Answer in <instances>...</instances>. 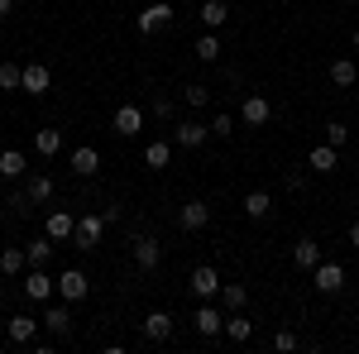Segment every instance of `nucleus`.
I'll return each instance as SVG.
<instances>
[{
    "label": "nucleus",
    "mask_w": 359,
    "mask_h": 354,
    "mask_svg": "<svg viewBox=\"0 0 359 354\" xmlns=\"http://www.w3.org/2000/svg\"><path fill=\"white\" fill-rule=\"evenodd\" d=\"M106 225H111V220H106V211H101V216H96V211H86V216H77V230H72V245H77V249H96V245H101V235H106Z\"/></svg>",
    "instance_id": "f257e3e1"
},
{
    "label": "nucleus",
    "mask_w": 359,
    "mask_h": 354,
    "mask_svg": "<svg viewBox=\"0 0 359 354\" xmlns=\"http://www.w3.org/2000/svg\"><path fill=\"white\" fill-rule=\"evenodd\" d=\"M168 20H172V5H168V0H154V5H144V10H139L135 25H139V34H158Z\"/></svg>",
    "instance_id": "f03ea898"
},
{
    "label": "nucleus",
    "mask_w": 359,
    "mask_h": 354,
    "mask_svg": "<svg viewBox=\"0 0 359 354\" xmlns=\"http://www.w3.org/2000/svg\"><path fill=\"white\" fill-rule=\"evenodd\" d=\"M86 292H91V282H86L82 268H67L62 278H57V297H62V301H82Z\"/></svg>",
    "instance_id": "7ed1b4c3"
},
{
    "label": "nucleus",
    "mask_w": 359,
    "mask_h": 354,
    "mask_svg": "<svg viewBox=\"0 0 359 354\" xmlns=\"http://www.w3.org/2000/svg\"><path fill=\"white\" fill-rule=\"evenodd\" d=\"M135 264L144 273H154L158 264H163V245H158L154 235H139V240H135Z\"/></svg>",
    "instance_id": "20e7f679"
},
{
    "label": "nucleus",
    "mask_w": 359,
    "mask_h": 354,
    "mask_svg": "<svg viewBox=\"0 0 359 354\" xmlns=\"http://www.w3.org/2000/svg\"><path fill=\"white\" fill-rule=\"evenodd\" d=\"M53 278L43 268H25V297H34V301H53Z\"/></svg>",
    "instance_id": "39448f33"
},
{
    "label": "nucleus",
    "mask_w": 359,
    "mask_h": 354,
    "mask_svg": "<svg viewBox=\"0 0 359 354\" xmlns=\"http://www.w3.org/2000/svg\"><path fill=\"white\" fill-rule=\"evenodd\" d=\"M192 292L201 301H211V297H221V273L211 268V264H201V268L192 273Z\"/></svg>",
    "instance_id": "423d86ee"
},
{
    "label": "nucleus",
    "mask_w": 359,
    "mask_h": 354,
    "mask_svg": "<svg viewBox=\"0 0 359 354\" xmlns=\"http://www.w3.org/2000/svg\"><path fill=\"white\" fill-rule=\"evenodd\" d=\"M192 326H196V335H206V340H211V335H221V330H225V316L211 306V301H201V306H196V316H192Z\"/></svg>",
    "instance_id": "0eeeda50"
},
{
    "label": "nucleus",
    "mask_w": 359,
    "mask_h": 354,
    "mask_svg": "<svg viewBox=\"0 0 359 354\" xmlns=\"http://www.w3.org/2000/svg\"><path fill=\"white\" fill-rule=\"evenodd\" d=\"M177 225H182V230H206V225H211V206H206V201H182Z\"/></svg>",
    "instance_id": "6e6552de"
},
{
    "label": "nucleus",
    "mask_w": 359,
    "mask_h": 354,
    "mask_svg": "<svg viewBox=\"0 0 359 354\" xmlns=\"http://www.w3.org/2000/svg\"><path fill=\"white\" fill-rule=\"evenodd\" d=\"M72 230H77V216H67V211H48V220H43V235H48L53 245L72 240Z\"/></svg>",
    "instance_id": "1a4fd4ad"
},
{
    "label": "nucleus",
    "mask_w": 359,
    "mask_h": 354,
    "mask_svg": "<svg viewBox=\"0 0 359 354\" xmlns=\"http://www.w3.org/2000/svg\"><path fill=\"white\" fill-rule=\"evenodd\" d=\"M311 282H316V292H340L345 287V268L340 264H316L311 268Z\"/></svg>",
    "instance_id": "9d476101"
},
{
    "label": "nucleus",
    "mask_w": 359,
    "mask_h": 354,
    "mask_svg": "<svg viewBox=\"0 0 359 354\" xmlns=\"http://www.w3.org/2000/svg\"><path fill=\"white\" fill-rule=\"evenodd\" d=\"M111 125H115V135L135 139L139 130H144V110H139V106H120V110H115V120H111Z\"/></svg>",
    "instance_id": "9b49d317"
},
{
    "label": "nucleus",
    "mask_w": 359,
    "mask_h": 354,
    "mask_svg": "<svg viewBox=\"0 0 359 354\" xmlns=\"http://www.w3.org/2000/svg\"><path fill=\"white\" fill-rule=\"evenodd\" d=\"M269 120H273L269 96H245V125H249V130H259V125H269Z\"/></svg>",
    "instance_id": "f8f14e48"
},
{
    "label": "nucleus",
    "mask_w": 359,
    "mask_h": 354,
    "mask_svg": "<svg viewBox=\"0 0 359 354\" xmlns=\"http://www.w3.org/2000/svg\"><path fill=\"white\" fill-rule=\"evenodd\" d=\"M144 335H149L154 345L172 340V316H168V311H149V316H144Z\"/></svg>",
    "instance_id": "ddd939ff"
},
{
    "label": "nucleus",
    "mask_w": 359,
    "mask_h": 354,
    "mask_svg": "<svg viewBox=\"0 0 359 354\" xmlns=\"http://www.w3.org/2000/svg\"><path fill=\"white\" fill-rule=\"evenodd\" d=\"M206 135H211V130H206L201 120H182V125L172 130V139H177L182 149H201V144H206Z\"/></svg>",
    "instance_id": "4468645a"
},
{
    "label": "nucleus",
    "mask_w": 359,
    "mask_h": 354,
    "mask_svg": "<svg viewBox=\"0 0 359 354\" xmlns=\"http://www.w3.org/2000/svg\"><path fill=\"white\" fill-rule=\"evenodd\" d=\"M72 172H77V177H96V172H101V154H96L91 144L72 149Z\"/></svg>",
    "instance_id": "2eb2a0df"
},
{
    "label": "nucleus",
    "mask_w": 359,
    "mask_h": 354,
    "mask_svg": "<svg viewBox=\"0 0 359 354\" xmlns=\"http://www.w3.org/2000/svg\"><path fill=\"white\" fill-rule=\"evenodd\" d=\"M48 86H53V72H48L43 62H29V67H25V91H29V96H43Z\"/></svg>",
    "instance_id": "dca6fc26"
},
{
    "label": "nucleus",
    "mask_w": 359,
    "mask_h": 354,
    "mask_svg": "<svg viewBox=\"0 0 359 354\" xmlns=\"http://www.w3.org/2000/svg\"><path fill=\"white\" fill-rule=\"evenodd\" d=\"M25 268H29V254L20 245H15V249H0V273H5V278H20Z\"/></svg>",
    "instance_id": "f3484780"
},
{
    "label": "nucleus",
    "mask_w": 359,
    "mask_h": 354,
    "mask_svg": "<svg viewBox=\"0 0 359 354\" xmlns=\"http://www.w3.org/2000/svg\"><path fill=\"white\" fill-rule=\"evenodd\" d=\"M335 154H340V149H331V144H316V149L306 154V168H311V172H335Z\"/></svg>",
    "instance_id": "a211bd4d"
},
{
    "label": "nucleus",
    "mask_w": 359,
    "mask_h": 354,
    "mask_svg": "<svg viewBox=\"0 0 359 354\" xmlns=\"http://www.w3.org/2000/svg\"><path fill=\"white\" fill-rule=\"evenodd\" d=\"M292 264H297V268H316V264H321V245H316V240H297V245H292Z\"/></svg>",
    "instance_id": "6ab92c4d"
},
{
    "label": "nucleus",
    "mask_w": 359,
    "mask_h": 354,
    "mask_svg": "<svg viewBox=\"0 0 359 354\" xmlns=\"http://www.w3.org/2000/svg\"><path fill=\"white\" fill-rule=\"evenodd\" d=\"M331 82L335 86H355L359 82V62L355 57H335L331 62Z\"/></svg>",
    "instance_id": "aec40b11"
},
{
    "label": "nucleus",
    "mask_w": 359,
    "mask_h": 354,
    "mask_svg": "<svg viewBox=\"0 0 359 354\" xmlns=\"http://www.w3.org/2000/svg\"><path fill=\"white\" fill-rule=\"evenodd\" d=\"M10 340H15V345H34V330H39V321H34V316H10Z\"/></svg>",
    "instance_id": "412c9836"
},
{
    "label": "nucleus",
    "mask_w": 359,
    "mask_h": 354,
    "mask_svg": "<svg viewBox=\"0 0 359 354\" xmlns=\"http://www.w3.org/2000/svg\"><path fill=\"white\" fill-rule=\"evenodd\" d=\"M225 20H230V5L225 0H201V25L206 29H221Z\"/></svg>",
    "instance_id": "4be33fe9"
},
{
    "label": "nucleus",
    "mask_w": 359,
    "mask_h": 354,
    "mask_svg": "<svg viewBox=\"0 0 359 354\" xmlns=\"http://www.w3.org/2000/svg\"><path fill=\"white\" fill-rule=\"evenodd\" d=\"M269 211H273V196H269V191H259V187H254V191L245 196V216H249V220H264Z\"/></svg>",
    "instance_id": "5701e85b"
},
{
    "label": "nucleus",
    "mask_w": 359,
    "mask_h": 354,
    "mask_svg": "<svg viewBox=\"0 0 359 354\" xmlns=\"http://www.w3.org/2000/svg\"><path fill=\"white\" fill-rule=\"evenodd\" d=\"M221 301H225V311H245L249 287L245 282H221Z\"/></svg>",
    "instance_id": "b1692460"
},
{
    "label": "nucleus",
    "mask_w": 359,
    "mask_h": 354,
    "mask_svg": "<svg viewBox=\"0 0 359 354\" xmlns=\"http://www.w3.org/2000/svg\"><path fill=\"white\" fill-rule=\"evenodd\" d=\"M25 172H29V163H25L20 149H5L0 154V177H25Z\"/></svg>",
    "instance_id": "393cba45"
},
{
    "label": "nucleus",
    "mask_w": 359,
    "mask_h": 354,
    "mask_svg": "<svg viewBox=\"0 0 359 354\" xmlns=\"http://www.w3.org/2000/svg\"><path fill=\"white\" fill-rule=\"evenodd\" d=\"M225 335L245 345L249 335H254V321H245V311H230V316H225Z\"/></svg>",
    "instance_id": "a878e982"
},
{
    "label": "nucleus",
    "mask_w": 359,
    "mask_h": 354,
    "mask_svg": "<svg viewBox=\"0 0 359 354\" xmlns=\"http://www.w3.org/2000/svg\"><path fill=\"white\" fill-rule=\"evenodd\" d=\"M0 91H25V67L20 62H0Z\"/></svg>",
    "instance_id": "bb28decb"
},
{
    "label": "nucleus",
    "mask_w": 359,
    "mask_h": 354,
    "mask_svg": "<svg viewBox=\"0 0 359 354\" xmlns=\"http://www.w3.org/2000/svg\"><path fill=\"white\" fill-rule=\"evenodd\" d=\"M29 268H43V264H48V259H53V240H48V235H43V240H29Z\"/></svg>",
    "instance_id": "cd10ccee"
},
{
    "label": "nucleus",
    "mask_w": 359,
    "mask_h": 354,
    "mask_svg": "<svg viewBox=\"0 0 359 354\" xmlns=\"http://www.w3.org/2000/svg\"><path fill=\"white\" fill-rule=\"evenodd\" d=\"M25 196H29V201H48V196H53V177L34 172V177L25 182Z\"/></svg>",
    "instance_id": "c85d7f7f"
},
{
    "label": "nucleus",
    "mask_w": 359,
    "mask_h": 354,
    "mask_svg": "<svg viewBox=\"0 0 359 354\" xmlns=\"http://www.w3.org/2000/svg\"><path fill=\"white\" fill-rule=\"evenodd\" d=\"M43 326L53 330V335H67V330H72V311H67V306H48Z\"/></svg>",
    "instance_id": "c756f323"
},
{
    "label": "nucleus",
    "mask_w": 359,
    "mask_h": 354,
    "mask_svg": "<svg viewBox=\"0 0 359 354\" xmlns=\"http://www.w3.org/2000/svg\"><path fill=\"white\" fill-rule=\"evenodd\" d=\"M196 57H201V62H216V57H221V39H216V29H206V34L196 39Z\"/></svg>",
    "instance_id": "7c9ffc66"
},
{
    "label": "nucleus",
    "mask_w": 359,
    "mask_h": 354,
    "mask_svg": "<svg viewBox=\"0 0 359 354\" xmlns=\"http://www.w3.org/2000/svg\"><path fill=\"white\" fill-rule=\"evenodd\" d=\"M34 149H39L43 158H53L57 149H62V135H57V130H39V135H34Z\"/></svg>",
    "instance_id": "2f4dec72"
},
{
    "label": "nucleus",
    "mask_w": 359,
    "mask_h": 354,
    "mask_svg": "<svg viewBox=\"0 0 359 354\" xmlns=\"http://www.w3.org/2000/svg\"><path fill=\"white\" fill-rule=\"evenodd\" d=\"M172 96H163V91H158V96H149V115H154V120H172Z\"/></svg>",
    "instance_id": "473e14b6"
},
{
    "label": "nucleus",
    "mask_w": 359,
    "mask_h": 354,
    "mask_svg": "<svg viewBox=\"0 0 359 354\" xmlns=\"http://www.w3.org/2000/svg\"><path fill=\"white\" fill-rule=\"evenodd\" d=\"M144 163H149V168H168V144H163V139H154V144L144 149Z\"/></svg>",
    "instance_id": "72a5a7b5"
},
{
    "label": "nucleus",
    "mask_w": 359,
    "mask_h": 354,
    "mask_svg": "<svg viewBox=\"0 0 359 354\" xmlns=\"http://www.w3.org/2000/svg\"><path fill=\"white\" fill-rule=\"evenodd\" d=\"M326 144H331V149H345V144H350V130H345L340 120H331V125H326Z\"/></svg>",
    "instance_id": "f704fd0d"
},
{
    "label": "nucleus",
    "mask_w": 359,
    "mask_h": 354,
    "mask_svg": "<svg viewBox=\"0 0 359 354\" xmlns=\"http://www.w3.org/2000/svg\"><path fill=\"white\" fill-rule=\"evenodd\" d=\"M206 96H211L206 86H182V101H187L192 110H201V106H206Z\"/></svg>",
    "instance_id": "c9c22d12"
},
{
    "label": "nucleus",
    "mask_w": 359,
    "mask_h": 354,
    "mask_svg": "<svg viewBox=\"0 0 359 354\" xmlns=\"http://www.w3.org/2000/svg\"><path fill=\"white\" fill-rule=\"evenodd\" d=\"M211 135H216V139H230V135H235V120H230V115H216V120H211Z\"/></svg>",
    "instance_id": "e433bc0d"
},
{
    "label": "nucleus",
    "mask_w": 359,
    "mask_h": 354,
    "mask_svg": "<svg viewBox=\"0 0 359 354\" xmlns=\"http://www.w3.org/2000/svg\"><path fill=\"white\" fill-rule=\"evenodd\" d=\"M273 345H278L283 354H292V350H297V335H292V330H278V335H273Z\"/></svg>",
    "instance_id": "4c0bfd02"
},
{
    "label": "nucleus",
    "mask_w": 359,
    "mask_h": 354,
    "mask_svg": "<svg viewBox=\"0 0 359 354\" xmlns=\"http://www.w3.org/2000/svg\"><path fill=\"white\" fill-rule=\"evenodd\" d=\"M350 245L359 249V220H355V225H350Z\"/></svg>",
    "instance_id": "58836bf2"
},
{
    "label": "nucleus",
    "mask_w": 359,
    "mask_h": 354,
    "mask_svg": "<svg viewBox=\"0 0 359 354\" xmlns=\"http://www.w3.org/2000/svg\"><path fill=\"white\" fill-rule=\"evenodd\" d=\"M10 10H15V0H0V20H5V15H10Z\"/></svg>",
    "instance_id": "ea45409f"
},
{
    "label": "nucleus",
    "mask_w": 359,
    "mask_h": 354,
    "mask_svg": "<svg viewBox=\"0 0 359 354\" xmlns=\"http://www.w3.org/2000/svg\"><path fill=\"white\" fill-rule=\"evenodd\" d=\"M355 53H359V29H355Z\"/></svg>",
    "instance_id": "a19ab883"
}]
</instances>
